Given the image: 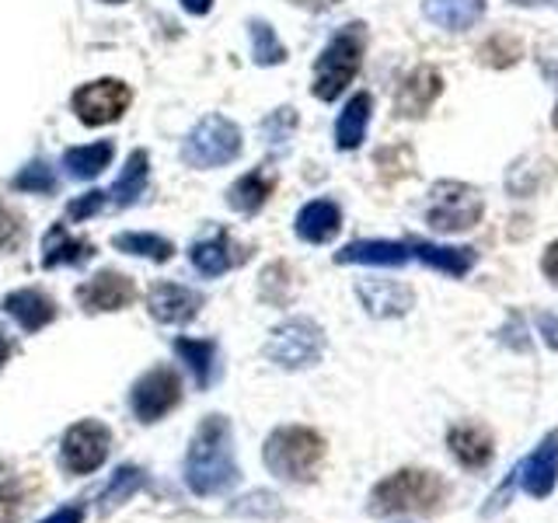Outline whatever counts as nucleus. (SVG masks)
<instances>
[{"label":"nucleus","instance_id":"obj_1","mask_svg":"<svg viewBox=\"0 0 558 523\" xmlns=\"http://www.w3.org/2000/svg\"><path fill=\"white\" fill-rule=\"evenodd\" d=\"M238 475L231 423L227 415H206L185 458V485L196 496H220L238 485Z\"/></svg>","mask_w":558,"mask_h":523},{"label":"nucleus","instance_id":"obj_2","mask_svg":"<svg viewBox=\"0 0 558 523\" xmlns=\"http://www.w3.org/2000/svg\"><path fill=\"white\" fill-rule=\"evenodd\" d=\"M450 496L447 482L426 467H401L374 485L371 513L374 516H433L444 510Z\"/></svg>","mask_w":558,"mask_h":523},{"label":"nucleus","instance_id":"obj_3","mask_svg":"<svg viewBox=\"0 0 558 523\" xmlns=\"http://www.w3.org/2000/svg\"><path fill=\"white\" fill-rule=\"evenodd\" d=\"M262 461L279 482L307 485L318 478L325 464V436L311 426H279L262 447Z\"/></svg>","mask_w":558,"mask_h":523},{"label":"nucleus","instance_id":"obj_4","mask_svg":"<svg viewBox=\"0 0 558 523\" xmlns=\"http://www.w3.org/2000/svg\"><path fill=\"white\" fill-rule=\"evenodd\" d=\"M363 49H366V32L363 25H345L328 39L322 49L318 63H314V98L322 101H336L349 84L356 81L360 63H363Z\"/></svg>","mask_w":558,"mask_h":523},{"label":"nucleus","instance_id":"obj_5","mask_svg":"<svg viewBox=\"0 0 558 523\" xmlns=\"http://www.w3.org/2000/svg\"><path fill=\"white\" fill-rule=\"evenodd\" d=\"M241 130L238 122H231L227 115H203L196 126L189 130L185 144H182V161L189 168H223L241 157Z\"/></svg>","mask_w":558,"mask_h":523},{"label":"nucleus","instance_id":"obj_6","mask_svg":"<svg viewBox=\"0 0 558 523\" xmlns=\"http://www.w3.org/2000/svg\"><path fill=\"white\" fill-rule=\"evenodd\" d=\"M485 214L482 192L468 182H436L429 188L426 223L440 234H464Z\"/></svg>","mask_w":558,"mask_h":523},{"label":"nucleus","instance_id":"obj_7","mask_svg":"<svg viewBox=\"0 0 558 523\" xmlns=\"http://www.w3.org/2000/svg\"><path fill=\"white\" fill-rule=\"evenodd\" d=\"M325 353V331L311 318H290L272 328L266 342V356L283 370H307Z\"/></svg>","mask_w":558,"mask_h":523},{"label":"nucleus","instance_id":"obj_8","mask_svg":"<svg viewBox=\"0 0 558 523\" xmlns=\"http://www.w3.org/2000/svg\"><path fill=\"white\" fill-rule=\"evenodd\" d=\"M133 92L130 84H122L116 77H101V81H87L81 84L74 95H70V109L84 122V126H109L119 122L122 112L130 109Z\"/></svg>","mask_w":558,"mask_h":523},{"label":"nucleus","instance_id":"obj_9","mask_svg":"<svg viewBox=\"0 0 558 523\" xmlns=\"http://www.w3.org/2000/svg\"><path fill=\"white\" fill-rule=\"evenodd\" d=\"M109 447H112V433L98 418H84V423L70 426L63 433V443H60V461L70 475H92V471L101 467V461L109 458Z\"/></svg>","mask_w":558,"mask_h":523},{"label":"nucleus","instance_id":"obj_10","mask_svg":"<svg viewBox=\"0 0 558 523\" xmlns=\"http://www.w3.org/2000/svg\"><path fill=\"white\" fill-rule=\"evenodd\" d=\"M182 401V377L171 366H154L133 384L130 391V409L140 423H157L165 418L174 405Z\"/></svg>","mask_w":558,"mask_h":523},{"label":"nucleus","instance_id":"obj_11","mask_svg":"<svg viewBox=\"0 0 558 523\" xmlns=\"http://www.w3.org/2000/svg\"><path fill=\"white\" fill-rule=\"evenodd\" d=\"M136 296V287L130 276H122L116 269H101L95 272L87 283H81L77 290V301L87 314H112V311H122L130 307Z\"/></svg>","mask_w":558,"mask_h":523},{"label":"nucleus","instance_id":"obj_12","mask_svg":"<svg viewBox=\"0 0 558 523\" xmlns=\"http://www.w3.org/2000/svg\"><path fill=\"white\" fill-rule=\"evenodd\" d=\"M513 475L520 478V488L531 499H548L558 485V429H551L545 440L537 443V450L523 461Z\"/></svg>","mask_w":558,"mask_h":523},{"label":"nucleus","instance_id":"obj_13","mask_svg":"<svg viewBox=\"0 0 558 523\" xmlns=\"http://www.w3.org/2000/svg\"><path fill=\"white\" fill-rule=\"evenodd\" d=\"M356 296L371 318H405L415 307L412 287L395 283V279H363L356 283Z\"/></svg>","mask_w":558,"mask_h":523},{"label":"nucleus","instance_id":"obj_14","mask_svg":"<svg viewBox=\"0 0 558 523\" xmlns=\"http://www.w3.org/2000/svg\"><path fill=\"white\" fill-rule=\"evenodd\" d=\"M447 447L453 461L468 471H482L488 461L496 458V436L485 423H458L447 429Z\"/></svg>","mask_w":558,"mask_h":523},{"label":"nucleus","instance_id":"obj_15","mask_svg":"<svg viewBox=\"0 0 558 523\" xmlns=\"http://www.w3.org/2000/svg\"><path fill=\"white\" fill-rule=\"evenodd\" d=\"M147 307L161 325H185L199 314L203 293L182 283H154L147 293Z\"/></svg>","mask_w":558,"mask_h":523},{"label":"nucleus","instance_id":"obj_16","mask_svg":"<svg viewBox=\"0 0 558 523\" xmlns=\"http://www.w3.org/2000/svg\"><path fill=\"white\" fill-rule=\"evenodd\" d=\"M409 255L418 258L423 266L444 272L450 279H464L471 269H475V248H450V244H433V241H423V238H409Z\"/></svg>","mask_w":558,"mask_h":523},{"label":"nucleus","instance_id":"obj_17","mask_svg":"<svg viewBox=\"0 0 558 523\" xmlns=\"http://www.w3.org/2000/svg\"><path fill=\"white\" fill-rule=\"evenodd\" d=\"M440 95H444V77L436 74L433 66H418L398 87V115L423 119L429 112V105Z\"/></svg>","mask_w":558,"mask_h":523},{"label":"nucleus","instance_id":"obj_18","mask_svg":"<svg viewBox=\"0 0 558 523\" xmlns=\"http://www.w3.org/2000/svg\"><path fill=\"white\" fill-rule=\"evenodd\" d=\"M409 258L412 255H409L405 241H380V238L353 241V244H345L342 252H336L339 266H388V269H398V266H405Z\"/></svg>","mask_w":558,"mask_h":523},{"label":"nucleus","instance_id":"obj_19","mask_svg":"<svg viewBox=\"0 0 558 523\" xmlns=\"http://www.w3.org/2000/svg\"><path fill=\"white\" fill-rule=\"evenodd\" d=\"M293 231L307 244H328L342 231V209L331 199H311L293 220Z\"/></svg>","mask_w":558,"mask_h":523},{"label":"nucleus","instance_id":"obj_20","mask_svg":"<svg viewBox=\"0 0 558 523\" xmlns=\"http://www.w3.org/2000/svg\"><path fill=\"white\" fill-rule=\"evenodd\" d=\"M95 258V244L87 238H74L66 231V223H52L43 238V269L57 266H84Z\"/></svg>","mask_w":558,"mask_h":523},{"label":"nucleus","instance_id":"obj_21","mask_svg":"<svg viewBox=\"0 0 558 523\" xmlns=\"http://www.w3.org/2000/svg\"><path fill=\"white\" fill-rule=\"evenodd\" d=\"M192 266H196V272L203 276H223L227 269H234L238 262H244V252H238L231 244V234L227 231H214L209 238H199L196 244H192Z\"/></svg>","mask_w":558,"mask_h":523},{"label":"nucleus","instance_id":"obj_22","mask_svg":"<svg viewBox=\"0 0 558 523\" xmlns=\"http://www.w3.org/2000/svg\"><path fill=\"white\" fill-rule=\"evenodd\" d=\"M4 311L25 331H39V328H46L52 318H57V304H52V296H46L43 290H14V293H8L4 296Z\"/></svg>","mask_w":558,"mask_h":523},{"label":"nucleus","instance_id":"obj_23","mask_svg":"<svg viewBox=\"0 0 558 523\" xmlns=\"http://www.w3.org/2000/svg\"><path fill=\"white\" fill-rule=\"evenodd\" d=\"M371 112H374V98L360 92L345 101V109L339 112L336 122V147L339 150H356L366 139V126H371Z\"/></svg>","mask_w":558,"mask_h":523},{"label":"nucleus","instance_id":"obj_24","mask_svg":"<svg viewBox=\"0 0 558 523\" xmlns=\"http://www.w3.org/2000/svg\"><path fill=\"white\" fill-rule=\"evenodd\" d=\"M423 14L447 32H464L485 14V0H423Z\"/></svg>","mask_w":558,"mask_h":523},{"label":"nucleus","instance_id":"obj_25","mask_svg":"<svg viewBox=\"0 0 558 523\" xmlns=\"http://www.w3.org/2000/svg\"><path fill=\"white\" fill-rule=\"evenodd\" d=\"M112 157H116L112 139H98V144H87V147H70L63 154V168H66L70 179L92 182V179H98V174L112 165Z\"/></svg>","mask_w":558,"mask_h":523},{"label":"nucleus","instance_id":"obj_26","mask_svg":"<svg viewBox=\"0 0 558 523\" xmlns=\"http://www.w3.org/2000/svg\"><path fill=\"white\" fill-rule=\"evenodd\" d=\"M272 185H276L272 174H266L262 168H252L248 174H241V179L227 188V206L238 209V214H258V209L269 203Z\"/></svg>","mask_w":558,"mask_h":523},{"label":"nucleus","instance_id":"obj_27","mask_svg":"<svg viewBox=\"0 0 558 523\" xmlns=\"http://www.w3.org/2000/svg\"><path fill=\"white\" fill-rule=\"evenodd\" d=\"M147 182H150V157H147V150H133L126 168L119 171V179H116V185L109 192V199L119 209H126V206L140 203V196L147 192Z\"/></svg>","mask_w":558,"mask_h":523},{"label":"nucleus","instance_id":"obj_28","mask_svg":"<svg viewBox=\"0 0 558 523\" xmlns=\"http://www.w3.org/2000/svg\"><path fill=\"white\" fill-rule=\"evenodd\" d=\"M174 353L185 360L192 370L196 388H209V380L217 374V342L214 339H174Z\"/></svg>","mask_w":558,"mask_h":523},{"label":"nucleus","instance_id":"obj_29","mask_svg":"<svg viewBox=\"0 0 558 523\" xmlns=\"http://www.w3.org/2000/svg\"><path fill=\"white\" fill-rule=\"evenodd\" d=\"M144 482H147L144 467H136V464H119V467H116V475L109 478V485L101 488L98 510H101V513L119 510L122 502H130V496H136L140 488H144Z\"/></svg>","mask_w":558,"mask_h":523},{"label":"nucleus","instance_id":"obj_30","mask_svg":"<svg viewBox=\"0 0 558 523\" xmlns=\"http://www.w3.org/2000/svg\"><path fill=\"white\" fill-rule=\"evenodd\" d=\"M112 244L119 252L136 255V258H150V262H168L174 255V244L161 234H147V231H130V234H116Z\"/></svg>","mask_w":558,"mask_h":523},{"label":"nucleus","instance_id":"obj_31","mask_svg":"<svg viewBox=\"0 0 558 523\" xmlns=\"http://www.w3.org/2000/svg\"><path fill=\"white\" fill-rule=\"evenodd\" d=\"M248 35H252V60L258 66H279L287 60V46L279 42V35L269 22L262 17H252L248 22Z\"/></svg>","mask_w":558,"mask_h":523},{"label":"nucleus","instance_id":"obj_32","mask_svg":"<svg viewBox=\"0 0 558 523\" xmlns=\"http://www.w3.org/2000/svg\"><path fill=\"white\" fill-rule=\"evenodd\" d=\"M11 185L17 192H32V196H49V192H57V174H52V168L46 161H28L22 171L14 174Z\"/></svg>","mask_w":558,"mask_h":523},{"label":"nucleus","instance_id":"obj_33","mask_svg":"<svg viewBox=\"0 0 558 523\" xmlns=\"http://www.w3.org/2000/svg\"><path fill=\"white\" fill-rule=\"evenodd\" d=\"M293 130H296L293 109H276L266 122H262V136H266V144H272V147H287Z\"/></svg>","mask_w":558,"mask_h":523},{"label":"nucleus","instance_id":"obj_34","mask_svg":"<svg viewBox=\"0 0 558 523\" xmlns=\"http://www.w3.org/2000/svg\"><path fill=\"white\" fill-rule=\"evenodd\" d=\"M105 206H109V192L92 188V192H84V196H74V203L66 206V220H74V223L92 220V217L101 214Z\"/></svg>","mask_w":558,"mask_h":523},{"label":"nucleus","instance_id":"obj_35","mask_svg":"<svg viewBox=\"0 0 558 523\" xmlns=\"http://www.w3.org/2000/svg\"><path fill=\"white\" fill-rule=\"evenodd\" d=\"M22 238H25L22 217H17L11 206L0 203V252H14L17 244H22Z\"/></svg>","mask_w":558,"mask_h":523},{"label":"nucleus","instance_id":"obj_36","mask_svg":"<svg viewBox=\"0 0 558 523\" xmlns=\"http://www.w3.org/2000/svg\"><path fill=\"white\" fill-rule=\"evenodd\" d=\"M22 499H25V496H22V488H17L14 482L0 485V523H11V520L22 516V510H25V502H22Z\"/></svg>","mask_w":558,"mask_h":523},{"label":"nucleus","instance_id":"obj_37","mask_svg":"<svg viewBox=\"0 0 558 523\" xmlns=\"http://www.w3.org/2000/svg\"><path fill=\"white\" fill-rule=\"evenodd\" d=\"M43 523H84V506H63V510L49 513Z\"/></svg>","mask_w":558,"mask_h":523},{"label":"nucleus","instance_id":"obj_38","mask_svg":"<svg viewBox=\"0 0 558 523\" xmlns=\"http://www.w3.org/2000/svg\"><path fill=\"white\" fill-rule=\"evenodd\" d=\"M537 328H541V336H545V342L551 349H558V318L555 314H537Z\"/></svg>","mask_w":558,"mask_h":523},{"label":"nucleus","instance_id":"obj_39","mask_svg":"<svg viewBox=\"0 0 558 523\" xmlns=\"http://www.w3.org/2000/svg\"><path fill=\"white\" fill-rule=\"evenodd\" d=\"M541 272H545L551 283L558 287V241H551L548 244V252H545V258H541Z\"/></svg>","mask_w":558,"mask_h":523},{"label":"nucleus","instance_id":"obj_40","mask_svg":"<svg viewBox=\"0 0 558 523\" xmlns=\"http://www.w3.org/2000/svg\"><path fill=\"white\" fill-rule=\"evenodd\" d=\"M290 4H296V8H304V11H328V8H336V4H342V0H290Z\"/></svg>","mask_w":558,"mask_h":523},{"label":"nucleus","instance_id":"obj_41","mask_svg":"<svg viewBox=\"0 0 558 523\" xmlns=\"http://www.w3.org/2000/svg\"><path fill=\"white\" fill-rule=\"evenodd\" d=\"M182 8L189 14H209V8H214V0H182Z\"/></svg>","mask_w":558,"mask_h":523},{"label":"nucleus","instance_id":"obj_42","mask_svg":"<svg viewBox=\"0 0 558 523\" xmlns=\"http://www.w3.org/2000/svg\"><path fill=\"white\" fill-rule=\"evenodd\" d=\"M11 353H14V342H11V336L4 328H0V366H4L8 360H11Z\"/></svg>","mask_w":558,"mask_h":523},{"label":"nucleus","instance_id":"obj_43","mask_svg":"<svg viewBox=\"0 0 558 523\" xmlns=\"http://www.w3.org/2000/svg\"><path fill=\"white\" fill-rule=\"evenodd\" d=\"M551 126L558 130V105H555V115H551Z\"/></svg>","mask_w":558,"mask_h":523},{"label":"nucleus","instance_id":"obj_44","mask_svg":"<svg viewBox=\"0 0 558 523\" xmlns=\"http://www.w3.org/2000/svg\"><path fill=\"white\" fill-rule=\"evenodd\" d=\"M517 4H541V0H517Z\"/></svg>","mask_w":558,"mask_h":523},{"label":"nucleus","instance_id":"obj_45","mask_svg":"<svg viewBox=\"0 0 558 523\" xmlns=\"http://www.w3.org/2000/svg\"><path fill=\"white\" fill-rule=\"evenodd\" d=\"M105 4H126V0H105Z\"/></svg>","mask_w":558,"mask_h":523}]
</instances>
